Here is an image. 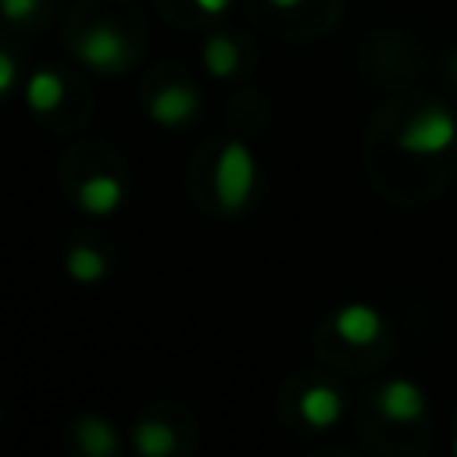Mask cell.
<instances>
[{"instance_id": "obj_1", "label": "cell", "mask_w": 457, "mask_h": 457, "mask_svg": "<svg viewBox=\"0 0 457 457\" xmlns=\"http://www.w3.org/2000/svg\"><path fill=\"white\" fill-rule=\"evenodd\" d=\"M253 182H257V161H253L250 146L239 139H228L214 161V196H218L221 211H228V214L243 211L246 200L253 196Z\"/></svg>"}, {"instance_id": "obj_2", "label": "cell", "mask_w": 457, "mask_h": 457, "mask_svg": "<svg viewBox=\"0 0 457 457\" xmlns=\"http://www.w3.org/2000/svg\"><path fill=\"white\" fill-rule=\"evenodd\" d=\"M453 143H457V118L439 104H428L418 114H411L396 136V146L403 154H414V157L446 154Z\"/></svg>"}, {"instance_id": "obj_3", "label": "cell", "mask_w": 457, "mask_h": 457, "mask_svg": "<svg viewBox=\"0 0 457 457\" xmlns=\"http://www.w3.org/2000/svg\"><path fill=\"white\" fill-rule=\"evenodd\" d=\"M79 57L100 71V75H121L132 64V46L121 29L114 25H96L79 39Z\"/></svg>"}, {"instance_id": "obj_4", "label": "cell", "mask_w": 457, "mask_h": 457, "mask_svg": "<svg viewBox=\"0 0 457 457\" xmlns=\"http://www.w3.org/2000/svg\"><path fill=\"white\" fill-rule=\"evenodd\" d=\"M146 111H150V121L154 125H161V129H182V125H189L196 118L200 93L189 82H168V86H161L150 96Z\"/></svg>"}, {"instance_id": "obj_5", "label": "cell", "mask_w": 457, "mask_h": 457, "mask_svg": "<svg viewBox=\"0 0 457 457\" xmlns=\"http://www.w3.org/2000/svg\"><path fill=\"white\" fill-rule=\"evenodd\" d=\"M378 414L382 418H389V421H418L421 414H425V407H428V400H425V389L418 386V382H411V378H393V382H386L382 389H378Z\"/></svg>"}, {"instance_id": "obj_6", "label": "cell", "mask_w": 457, "mask_h": 457, "mask_svg": "<svg viewBox=\"0 0 457 457\" xmlns=\"http://www.w3.org/2000/svg\"><path fill=\"white\" fill-rule=\"evenodd\" d=\"M332 325H336V332H339L346 343L368 346V343H375L378 332H382V314H378L371 303H343V307L336 311Z\"/></svg>"}, {"instance_id": "obj_7", "label": "cell", "mask_w": 457, "mask_h": 457, "mask_svg": "<svg viewBox=\"0 0 457 457\" xmlns=\"http://www.w3.org/2000/svg\"><path fill=\"white\" fill-rule=\"evenodd\" d=\"M121 200H125V186H121V179H114V175H107V171L89 175V179L79 186V211H86V214H93V218L114 214V211L121 207Z\"/></svg>"}, {"instance_id": "obj_8", "label": "cell", "mask_w": 457, "mask_h": 457, "mask_svg": "<svg viewBox=\"0 0 457 457\" xmlns=\"http://www.w3.org/2000/svg\"><path fill=\"white\" fill-rule=\"evenodd\" d=\"M300 418L311 428H332L343 418V396H339V389H332L325 382L307 386L300 393Z\"/></svg>"}, {"instance_id": "obj_9", "label": "cell", "mask_w": 457, "mask_h": 457, "mask_svg": "<svg viewBox=\"0 0 457 457\" xmlns=\"http://www.w3.org/2000/svg\"><path fill=\"white\" fill-rule=\"evenodd\" d=\"M64 100V82L57 71L50 68H36L29 79H25V104L36 111V114H50L57 111Z\"/></svg>"}, {"instance_id": "obj_10", "label": "cell", "mask_w": 457, "mask_h": 457, "mask_svg": "<svg viewBox=\"0 0 457 457\" xmlns=\"http://www.w3.org/2000/svg\"><path fill=\"white\" fill-rule=\"evenodd\" d=\"M75 436H79V446H82L86 453H93V457H107V453L118 450V432H114V425L104 421V418H96V414L79 418V421H75Z\"/></svg>"}, {"instance_id": "obj_11", "label": "cell", "mask_w": 457, "mask_h": 457, "mask_svg": "<svg viewBox=\"0 0 457 457\" xmlns=\"http://www.w3.org/2000/svg\"><path fill=\"white\" fill-rule=\"evenodd\" d=\"M64 268H68V275H71L75 282L89 286V282H100V278L107 275V257H104L96 246L79 243V246H71V250H68Z\"/></svg>"}, {"instance_id": "obj_12", "label": "cell", "mask_w": 457, "mask_h": 457, "mask_svg": "<svg viewBox=\"0 0 457 457\" xmlns=\"http://www.w3.org/2000/svg\"><path fill=\"white\" fill-rule=\"evenodd\" d=\"M132 446L143 457H168L175 450V432L164 421H139L132 428Z\"/></svg>"}, {"instance_id": "obj_13", "label": "cell", "mask_w": 457, "mask_h": 457, "mask_svg": "<svg viewBox=\"0 0 457 457\" xmlns=\"http://www.w3.org/2000/svg\"><path fill=\"white\" fill-rule=\"evenodd\" d=\"M204 68H207L214 79L236 75V68H239V46H236L228 36H211V39L204 43Z\"/></svg>"}, {"instance_id": "obj_14", "label": "cell", "mask_w": 457, "mask_h": 457, "mask_svg": "<svg viewBox=\"0 0 457 457\" xmlns=\"http://www.w3.org/2000/svg\"><path fill=\"white\" fill-rule=\"evenodd\" d=\"M43 0H0V18L11 21V25H25L39 14Z\"/></svg>"}, {"instance_id": "obj_15", "label": "cell", "mask_w": 457, "mask_h": 457, "mask_svg": "<svg viewBox=\"0 0 457 457\" xmlns=\"http://www.w3.org/2000/svg\"><path fill=\"white\" fill-rule=\"evenodd\" d=\"M14 82H18V61H14L7 50H0V96L11 93Z\"/></svg>"}, {"instance_id": "obj_16", "label": "cell", "mask_w": 457, "mask_h": 457, "mask_svg": "<svg viewBox=\"0 0 457 457\" xmlns=\"http://www.w3.org/2000/svg\"><path fill=\"white\" fill-rule=\"evenodd\" d=\"M193 7H196L200 14H211V18H218V14H225V11L232 7V0H193Z\"/></svg>"}, {"instance_id": "obj_17", "label": "cell", "mask_w": 457, "mask_h": 457, "mask_svg": "<svg viewBox=\"0 0 457 457\" xmlns=\"http://www.w3.org/2000/svg\"><path fill=\"white\" fill-rule=\"evenodd\" d=\"M271 4H275V7H286V11H289V7H300L303 0H271Z\"/></svg>"}, {"instance_id": "obj_18", "label": "cell", "mask_w": 457, "mask_h": 457, "mask_svg": "<svg viewBox=\"0 0 457 457\" xmlns=\"http://www.w3.org/2000/svg\"><path fill=\"white\" fill-rule=\"evenodd\" d=\"M453 453H457V436H453Z\"/></svg>"}]
</instances>
